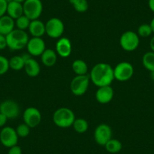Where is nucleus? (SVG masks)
<instances>
[{
    "mask_svg": "<svg viewBox=\"0 0 154 154\" xmlns=\"http://www.w3.org/2000/svg\"><path fill=\"white\" fill-rule=\"evenodd\" d=\"M0 112L4 114L8 119H13L20 115V109L17 102L8 99L0 103Z\"/></svg>",
    "mask_w": 154,
    "mask_h": 154,
    "instance_id": "obj_12",
    "label": "nucleus"
},
{
    "mask_svg": "<svg viewBox=\"0 0 154 154\" xmlns=\"http://www.w3.org/2000/svg\"><path fill=\"white\" fill-rule=\"evenodd\" d=\"M149 25H150L151 28H152V32L154 33V17L152 19V20H151L150 23H149Z\"/></svg>",
    "mask_w": 154,
    "mask_h": 154,
    "instance_id": "obj_37",
    "label": "nucleus"
},
{
    "mask_svg": "<svg viewBox=\"0 0 154 154\" xmlns=\"http://www.w3.org/2000/svg\"><path fill=\"white\" fill-rule=\"evenodd\" d=\"M55 51L61 57H68L72 53V43L66 37H60L55 45Z\"/></svg>",
    "mask_w": 154,
    "mask_h": 154,
    "instance_id": "obj_14",
    "label": "nucleus"
},
{
    "mask_svg": "<svg viewBox=\"0 0 154 154\" xmlns=\"http://www.w3.org/2000/svg\"><path fill=\"white\" fill-rule=\"evenodd\" d=\"M15 130L19 137H27L29 134V132H30V128L26 124H25L24 122L17 125Z\"/></svg>",
    "mask_w": 154,
    "mask_h": 154,
    "instance_id": "obj_29",
    "label": "nucleus"
},
{
    "mask_svg": "<svg viewBox=\"0 0 154 154\" xmlns=\"http://www.w3.org/2000/svg\"><path fill=\"white\" fill-rule=\"evenodd\" d=\"M5 36L7 47L12 51H19L24 48L29 39L26 31L20 30L17 28Z\"/></svg>",
    "mask_w": 154,
    "mask_h": 154,
    "instance_id": "obj_2",
    "label": "nucleus"
},
{
    "mask_svg": "<svg viewBox=\"0 0 154 154\" xmlns=\"http://www.w3.org/2000/svg\"><path fill=\"white\" fill-rule=\"evenodd\" d=\"M14 21H15V26L17 27V29L26 31V29H28V28H29L31 20H29L24 14H23L18 18L14 20Z\"/></svg>",
    "mask_w": 154,
    "mask_h": 154,
    "instance_id": "obj_27",
    "label": "nucleus"
},
{
    "mask_svg": "<svg viewBox=\"0 0 154 154\" xmlns=\"http://www.w3.org/2000/svg\"><path fill=\"white\" fill-rule=\"evenodd\" d=\"M8 154H22V149L18 145H15L8 148Z\"/></svg>",
    "mask_w": 154,
    "mask_h": 154,
    "instance_id": "obj_32",
    "label": "nucleus"
},
{
    "mask_svg": "<svg viewBox=\"0 0 154 154\" xmlns=\"http://www.w3.org/2000/svg\"><path fill=\"white\" fill-rule=\"evenodd\" d=\"M64 29V23L57 17H51L45 23V33L52 38H60Z\"/></svg>",
    "mask_w": 154,
    "mask_h": 154,
    "instance_id": "obj_8",
    "label": "nucleus"
},
{
    "mask_svg": "<svg viewBox=\"0 0 154 154\" xmlns=\"http://www.w3.org/2000/svg\"><path fill=\"white\" fill-rule=\"evenodd\" d=\"M10 69L9 61L5 56L0 55V75L6 73Z\"/></svg>",
    "mask_w": 154,
    "mask_h": 154,
    "instance_id": "obj_30",
    "label": "nucleus"
},
{
    "mask_svg": "<svg viewBox=\"0 0 154 154\" xmlns=\"http://www.w3.org/2000/svg\"><path fill=\"white\" fill-rule=\"evenodd\" d=\"M152 33V28H151L150 25L147 24V23H143V24L140 25L137 29V35L139 37L146 38V37H149Z\"/></svg>",
    "mask_w": 154,
    "mask_h": 154,
    "instance_id": "obj_28",
    "label": "nucleus"
},
{
    "mask_svg": "<svg viewBox=\"0 0 154 154\" xmlns=\"http://www.w3.org/2000/svg\"><path fill=\"white\" fill-rule=\"evenodd\" d=\"M89 75H75L70 82V91L74 95L82 96L85 94L89 86Z\"/></svg>",
    "mask_w": 154,
    "mask_h": 154,
    "instance_id": "obj_7",
    "label": "nucleus"
},
{
    "mask_svg": "<svg viewBox=\"0 0 154 154\" xmlns=\"http://www.w3.org/2000/svg\"><path fill=\"white\" fill-rule=\"evenodd\" d=\"M73 111L68 107H60L53 113L52 119L54 123L59 128H66L72 126L75 120Z\"/></svg>",
    "mask_w": 154,
    "mask_h": 154,
    "instance_id": "obj_3",
    "label": "nucleus"
},
{
    "mask_svg": "<svg viewBox=\"0 0 154 154\" xmlns=\"http://www.w3.org/2000/svg\"><path fill=\"white\" fill-rule=\"evenodd\" d=\"M74 9L79 13H84L88 11V2L87 0H69Z\"/></svg>",
    "mask_w": 154,
    "mask_h": 154,
    "instance_id": "obj_26",
    "label": "nucleus"
},
{
    "mask_svg": "<svg viewBox=\"0 0 154 154\" xmlns=\"http://www.w3.org/2000/svg\"><path fill=\"white\" fill-rule=\"evenodd\" d=\"M113 74L115 79L119 82H125L133 76L134 67L129 62H120L113 68Z\"/></svg>",
    "mask_w": 154,
    "mask_h": 154,
    "instance_id": "obj_6",
    "label": "nucleus"
},
{
    "mask_svg": "<svg viewBox=\"0 0 154 154\" xmlns=\"http://www.w3.org/2000/svg\"><path fill=\"white\" fill-rule=\"evenodd\" d=\"M8 119V118L4 114L0 112V128H3V127L5 126Z\"/></svg>",
    "mask_w": 154,
    "mask_h": 154,
    "instance_id": "obj_34",
    "label": "nucleus"
},
{
    "mask_svg": "<svg viewBox=\"0 0 154 154\" xmlns=\"http://www.w3.org/2000/svg\"><path fill=\"white\" fill-rule=\"evenodd\" d=\"M6 14L14 20H16L23 14V4L14 2V1L8 2Z\"/></svg>",
    "mask_w": 154,
    "mask_h": 154,
    "instance_id": "obj_19",
    "label": "nucleus"
},
{
    "mask_svg": "<svg viewBox=\"0 0 154 154\" xmlns=\"http://www.w3.org/2000/svg\"><path fill=\"white\" fill-rule=\"evenodd\" d=\"M28 29L32 37H42L45 34V23L38 19L32 20Z\"/></svg>",
    "mask_w": 154,
    "mask_h": 154,
    "instance_id": "obj_17",
    "label": "nucleus"
},
{
    "mask_svg": "<svg viewBox=\"0 0 154 154\" xmlns=\"http://www.w3.org/2000/svg\"><path fill=\"white\" fill-rule=\"evenodd\" d=\"M28 54L33 57H38L42 55L46 48L45 42L42 37H32L29 38L26 46Z\"/></svg>",
    "mask_w": 154,
    "mask_h": 154,
    "instance_id": "obj_13",
    "label": "nucleus"
},
{
    "mask_svg": "<svg viewBox=\"0 0 154 154\" xmlns=\"http://www.w3.org/2000/svg\"><path fill=\"white\" fill-rule=\"evenodd\" d=\"M41 57V60L43 65L48 67L53 66L56 63L57 60V54L55 51L51 48H46L42 53Z\"/></svg>",
    "mask_w": 154,
    "mask_h": 154,
    "instance_id": "obj_20",
    "label": "nucleus"
},
{
    "mask_svg": "<svg viewBox=\"0 0 154 154\" xmlns=\"http://www.w3.org/2000/svg\"><path fill=\"white\" fill-rule=\"evenodd\" d=\"M7 7L8 2L6 0H0V17L6 14Z\"/></svg>",
    "mask_w": 154,
    "mask_h": 154,
    "instance_id": "obj_31",
    "label": "nucleus"
},
{
    "mask_svg": "<svg viewBox=\"0 0 154 154\" xmlns=\"http://www.w3.org/2000/svg\"><path fill=\"white\" fill-rule=\"evenodd\" d=\"M119 44L123 50L133 51L137 49L140 44L138 35L134 31L128 30L124 32L119 38Z\"/></svg>",
    "mask_w": 154,
    "mask_h": 154,
    "instance_id": "obj_5",
    "label": "nucleus"
},
{
    "mask_svg": "<svg viewBox=\"0 0 154 154\" xmlns=\"http://www.w3.org/2000/svg\"><path fill=\"white\" fill-rule=\"evenodd\" d=\"M94 138L97 144L104 146L112 138V129L110 126L105 123L97 125L94 131Z\"/></svg>",
    "mask_w": 154,
    "mask_h": 154,
    "instance_id": "obj_11",
    "label": "nucleus"
},
{
    "mask_svg": "<svg viewBox=\"0 0 154 154\" xmlns=\"http://www.w3.org/2000/svg\"><path fill=\"white\" fill-rule=\"evenodd\" d=\"M18 135L16 130L10 126H5L2 128L0 131V142L4 146L10 148L17 144Z\"/></svg>",
    "mask_w": 154,
    "mask_h": 154,
    "instance_id": "obj_9",
    "label": "nucleus"
},
{
    "mask_svg": "<svg viewBox=\"0 0 154 154\" xmlns=\"http://www.w3.org/2000/svg\"><path fill=\"white\" fill-rule=\"evenodd\" d=\"M23 122L29 128H35L40 124L42 121V114L37 108L29 106L23 111Z\"/></svg>",
    "mask_w": 154,
    "mask_h": 154,
    "instance_id": "obj_10",
    "label": "nucleus"
},
{
    "mask_svg": "<svg viewBox=\"0 0 154 154\" xmlns=\"http://www.w3.org/2000/svg\"><path fill=\"white\" fill-rule=\"evenodd\" d=\"M26 75L29 77H35L39 75L41 71L40 65L36 60H35L32 57H29V58L25 60L24 67Z\"/></svg>",
    "mask_w": 154,
    "mask_h": 154,
    "instance_id": "obj_16",
    "label": "nucleus"
},
{
    "mask_svg": "<svg viewBox=\"0 0 154 154\" xmlns=\"http://www.w3.org/2000/svg\"><path fill=\"white\" fill-rule=\"evenodd\" d=\"M142 63L143 66L149 71L154 70V52L153 51H147L145 53L142 57Z\"/></svg>",
    "mask_w": 154,
    "mask_h": 154,
    "instance_id": "obj_25",
    "label": "nucleus"
},
{
    "mask_svg": "<svg viewBox=\"0 0 154 154\" xmlns=\"http://www.w3.org/2000/svg\"><path fill=\"white\" fill-rule=\"evenodd\" d=\"M9 67L15 71H19L24 67L25 60L22 55H15L11 57L8 60Z\"/></svg>",
    "mask_w": 154,
    "mask_h": 154,
    "instance_id": "obj_22",
    "label": "nucleus"
},
{
    "mask_svg": "<svg viewBox=\"0 0 154 154\" xmlns=\"http://www.w3.org/2000/svg\"><path fill=\"white\" fill-rule=\"evenodd\" d=\"M14 27H15V21L8 14L0 17V34L7 35L15 29Z\"/></svg>",
    "mask_w": 154,
    "mask_h": 154,
    "instance_id": "obj_18",
    "label": "nucleus"
},
{
    "mask_svg": "<svg viewBox=\"0 0 154 154\" xmlns=\"http://www.w3.org/2000/svg\"><path fill=\"white\" fill-rule=\"evenodd\" d=\"M114 96V91L111 85L98 87L95 93L96 100L101 104H106L112 100Z\"/></svg>",
    "mask_w": 154,
    "mask_h": 154,
    "instance_id": "obj_15",
    "label": "nucleus"
},
{
    "mask_svg": "<svg viewBox=\"0 0 154 154\" xmlns=\"http://www.w3.org/2000/svg\"><path fill=\"white\" fill-rule=\"evenodd\" d=\"M151 73H150V75H151V78H152V80L154 81V70L153 71H151Z\"/></svg>",
    "mask_w": 154,
    "mask_h": 154,
    "instance_id": "obj_39",
    "label": "nucleus"
},
{
    "mask_svg": "<svg viewBox=\"0 0 154 154\" xmlns=\"http://www.w3.org/2000/svg\"><path fill=\"white\" fill-rule=\"evenodd\" d=\"M23 14L29 20L39 18L43 11V5L41 0H26L23 3Z\"/></svg>",
    "mask_w": 154,
    "mask_h": 154,
    "instance_id": "obj_4",
    "label": "nucleus"
},
{
    "mask_svg": "<svg viewBox=\"0 0 154 154\" xmlns=\"http://www.w3.org/2000/svg\"><path fill=\"white\" fill-rule=\"evenodd\" d=\"M90 80L97 87L111 85L114 80L113 68L106 63H98L90 71Z\"/></svg>",
    "mask_w": 154,
    "mask_h": 154,
    "instance_id": "obj_1",
    "label": "nucleus"
},
{
    "mask_svg": "<svg viewBox=\"0 0 154 154\" xmlns=\"http://www.w3.org/2000/svg\"><path fill=\"white\" fill-rule=\"evenodd\" d=\"M149 47H150L152 51H153L154 52V35L150 39V42H149Z\"/></svg>",
    "mask_w": 154,
    "mask_h": 154,
    "instance_id": "obj_36",
    "label": "nucleus"
},
{
    "mask_svg": "<svg viewBox=\"0 0 154 154\" xmlns=\"http://www.w3.org/2000/svg\"><path fill=\"white\" fill-rule=\"evenodd\" d=\"M7 48L6 36L0 34V50H3Z\"/></svg>",
    "mask_w": 154,
    "mask_h": 154,
    "instance_id": "obj_33",
    "label": "nucleus"
},
{
    "mask_svg": "<svg viewBox=\"0 0 154 154\" xmlns=\"http://www.w3.org/2000/svg\"><path fill=\"white\" fill-rule=\"evenodd\" d=\"M11 1H14V2H19V3L23 4L26 0H11Z\"/></svg>",
    "mask_w": 154,
    "mask_h": 154,
    "instance_id": "obj_38",
    "label": "nucleus"
},
{
    "mask_svg": "<svg viewBox=\"0 0 154 154\" xmlns=\"http://www.w3.org/2000/svg\"><path fill=\"white\" fill-rule=\"evenodd\" d=\"M148 6L149 9L154 12V0H148Z\"/></svg>",
    "mask_w": 154,
    "mask_h": 154,
    "instance_id": "obj_35",
    "label": "nucleus"
},
{
    "mask_svg": "<svg viewBox=\"0 0 154 154\" xmlns=\"http://www.w3.org/2000/svg\"><path fill=\"white\" fill-rule=\"evenodd\" d=\"M103 146L109 153H117L122 149V144L117 139L111 138Z\"/></svg>",
    "mask_w": 154,
    "mask_h": 154,
    "instance_id": "obj_23",
    "label": "nucleus"
},
{
    "mask_svg": "<svg viewBox=\"0 0 154 154\" xmlns=\"http://www.w3.org/2000/svg\"><path fill=\"white\" fill-rule=\"evenodd\" d=\"M72 126L77 133L82 134V133L86 132L87 130H88V122L85 119L78 118V119H75Z\"/></svg>",
    "mask_w": 154,
    "mask_h": 154,
    "instance_id": "obj_24",
    "label": "nucleus"
},
{
    "mask_svg": "<svg viewBox=\"0 0 154 154\" xmlns=\"http://www.w3.org/2000/svg\"><path fill=\"white\" fill-rule=\"evenodd\" d=\"M72 69L76 75H87L88 67L87 63L81 59H76L72 63Z\"/></svg>",
    "mask_w": 154,
    "mask_h": 154,
    "instance_id": "obj_21",
    "label": "nucleus"
}]
</instances>
